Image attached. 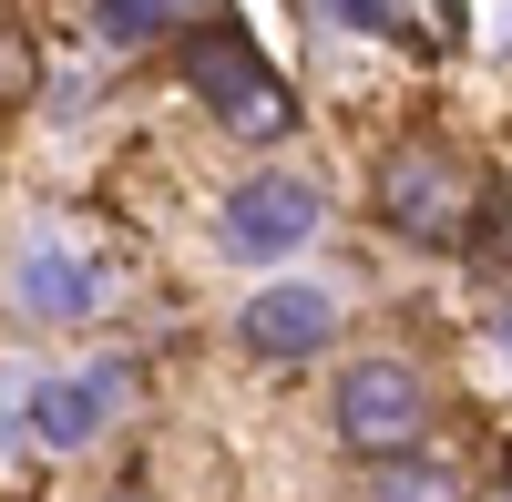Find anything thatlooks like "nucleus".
I'll use <instances>...</instances> for the list:
<instances>
[{"label":"nucleus","mask_w":512,"mask_h":502,"mask_svg":"<svg viewBox=\"0 0 512 502\" xmlns=\"http://www.w3.org/2000/svg\"><path fill=\"white\" fill-rule=\"evenodd\" d=\"M328 431L359 451V462H410L420 431H431V380L410 359H349L328 390Z\"/></svg>","instance_id":"nucleus-1"},{"label":"nucleus","mask_w":512,"mask_h":502,"mask_svg":"<svg viewBox=\"0 0 512 502\" xmlns=\"http://www.w3.org/2000/svg\"><path fill=\"white\" fill-rule=\"evenodd\" d=\"M185 82H195L205 113H226L236 134H256V144H277L297 123V103L277 93V72H267V52H256L246 31H195L185 41Z\"/></svg>","instance_id":"nucleus-2"},{"label":"nucleus","mask_w":512,"mask_h":502,"mask_svg":"<svg viewBox=\"0 0 512 502\" xmlns=\"http://www.w3.org/2000/svg\"><path fill=\"white\" fill-rule=\"evenodd\" d=\"M379 216L400 236H420V246H472V185H461V164L441 144H410L379 175Z\"/></svg>","instance_id":"nucleus-3"},{"label":"nucleus","mask_w":512,"mask_h":502,"mask_svg":"<svg viewBox=\"0 0 512 502\" xmlns=\"http://www.w3.org/2000/svg\"><path fill=\"white\" fill-rule=\"evenodd\" d=\"M318 236V185L308 175H246L226 195V246L236 257H287Z\"/></svg>","instance_id":"nucleus-4"},{"label":"nucleus","mask_w":512,"mask_h":502,"mask_svg":"<svg viewBox=\"0 0 512 502\" xmlns=\"http://www.w3.org/2000/svg\"><path fill=\"white\" fill-rule=\"evenodd\" d=\"M328 328H338V298H328V287H256L246 318H236V339H246L256 359H308V349H328Z\"/></svg>","instance_id":"nucleus-5"},{"label":"nucleus","mask_w":512,"mask_h":502,"mask_svg":"<svg viewBox=\"0 0 512 502\" xmlns=\"http://www.w3.org/2000/svg\"><path fill=\"white\" fill-rule=\"evenodd\" d=\"M103 410H113L103 380H41V390H31V431L52 441V451H82V441L103 431Z\"/></svg>","instance_id":"nucleus-6"},{"label":"nucleus","mask_w":512,"mask_h":502,"mask_svg":"<svg viewBox=\"0 0 512 502\" xmlns=\"http://www.w3.org/2000/svg\"><path fill=\"white\" fill-rule=\"evenodd\" d=\"M21 298H31L41 318H82V308H93V267H82V257H62V246H31Z\"/></svg>","instance_id":"nucleus-7"},{"label":"nucleus","mask_w":512,"mask_h":502,"mask_svg":"<svg viewBox=\"0 0 512 502\" xmlns=\"http://www.w3.org/2000/svg\"><path fill=\"white\" fill-rule=\"evenodd\" d=\"M472 482H461L451 462H390V482H379V502H461Z\"/></svg>","instance_id":"nucleus-8"},{"label":"nucleus","mask_w":512,"mask_h":502,"mask_svg":"<svg viewBox=\"0 0 512 502\" xmlns=\"http://www.w3.org/2000/svg\"><path fill=\"white\" fill-rule=\"evenodd\" d=\"M185 11H216V0H103V31H164V21H185Z\"/></svg>","instance_id":"nucleus-9"},{"label":"nucleus","mask_w":512,"mask_h":502,"mask_svg":"<svg viewBox=\"0 0 512 502\" xmlns=\"http://www.w3.org/2000/svg\"><path fill=\"white\" fill-rule=\"evenodd\" d=\"M0 93H31V41L0 21Z\"/></svg>","instance_id":"nucleus-10"},{"label":"nucleus","mask_w":512,"mask_h":502,"mask_svg":"<svg viewBox=\"0 0 512 502\" xmlns=\"http://www.w3.org/2000/svg\"><path fill=\"white\" fill-rule=\"evenodd\" d=\"M349 31H400V0H328Z\"/></svg>","instance_id":"nucleus-11"}]
</instances>
